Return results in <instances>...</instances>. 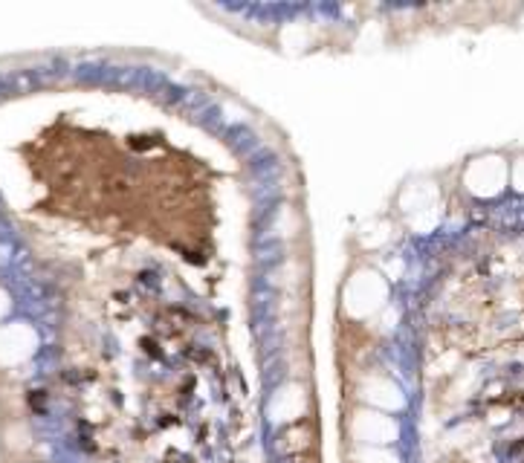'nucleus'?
<instances>
[{
	"instance_id": "nucleus-1",
	"label": "nucleus",
	"mask_w": 524,
	"mask_h": 463,
	"mask_svg": "<svg viewBox=\"0 0 524 463\" xmlns=\"http://www.w3.org/2000/svg\"><path fill=\"white\" fill-rule=\"evenodd\" d=\"M29 405H32V411H47V397H44V391H32L29 394Z\"/></svg>"
},
{
	"instance_id": "nucleus-2",
	"label": "nucleus",
	"mask_w": 524,
	"mask_h": 463,
	"mask_svg": "<svg viewBox=\"0 0 524 463\" xmlns=\"http://www.w3.org/2000/svg\"><path fill=\"white\" fill-rule=\"evenodd\" d=\"M131 145H134V148H151L153 142L148 139V136H134V139H131Z\"/></svg>"
}]
</instances>
